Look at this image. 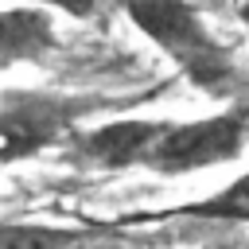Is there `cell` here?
<instances>
[{
  "instance_id": "cell-1",
  "label": "cell",
  "mask_w": 249,
  "mask_h": 249,
  "mask_svg": "<svg viewBox=\"0 0 249 249\" xmlns=\"http://www.w3.org/2000/svg\"><path fill=\"white\" fill-rule=\"evenodd\" d=\"M167 86V82H163ZM160 86V89H163ZM160 89H144V93H58V89H8L0 101V136H4V163H19L31 160L47 148L70 144L78 136V124L86 117L97 113H113V109H132L144 105L152 97H160Z\"/></svg>"
},
{
  "instance_id": "cell-3",
  "label": "cell",
  "mask_w": 249,
  "mask_h": 249,
  "mask_svg": "<svg viewBox=\"0 0 249 249\" xmlns=\"http://www.w3.org/2000/svg\"><path fill=\"white\" fill-rule=\"evenodd\" d=\"M249 144V101L198 121H167L163 136L152 148L148 171L156 175H191L218 163H233Z\"/></svg>"
},
{
  "instance_id": "cell-8",
  "label": "cell",
  "mask_w": 249,
  "mask_h": 249,
  "mask_svg": "<svg viewBox=\"0 0 249 249\" xmlns=\"http://www.w3.org/2000/svg\"><path fill=\"white\" fill-rule=\"evenodd\" d=\"M35 8H47V12H66L74 19H93L105 12V0H31Z\"/></svg>"
},
{
  "instance_id": "cell-4",
  "label": "cell",
  "mask_w": 249,
  "mask_h": 249,
  "mask_svg": "<svg viewBox=\"0 0 249 249\" xmlns=\"http://www.w3.org/2000/svg\"><path fill=\"white\" fill-rule=\"evenodd\" d=\"M167 121H113L89 132H78L66 144V160L74 167H93V171H128V167H148L156 140L163 136Z\"/></svg>"
},
{
  "instance_id": "cell-2",
  "label": "cell",
  "mask_w": 249,
  "mask_h": 249,
  "mask_svg": "<svg viewBox=\"0 0 249 249\" xmlns=\"http://www.w3.org/2000/svg\"><path fill=\"white\" fill-rule=\"evenodd\" d=\"M124 16L144 31L175 66L179 74L210 93V97H233L241 89V70L226 43L210 35L198 8L187 0H121Z\"/></svg>"
},
{
  "instance_id": "cell-9",
  "label": "cell",
  "mask_w": 249,
  "mask_h": 249,
  "mask_svg": "<svg viewBox=\"0 0 249 249\" xmlns=\"http://www.w3.org/2000/svg\"><path fill=\"white\" fill-rule=\"evenodd\" d=\"M237 16H241V23H245V27H249V0H245V4H241V8H237Z\"/></svg>"
},
{
  "instance_id": "cell-6",
  "label": "cell",
  "mask_w": 249,
  "mask_h": 249,
  "mask_svg": "<svg viewBox=\"0 0 249 249\" xmlns=\"http://www.w3.org/2000/svg\"><path fill=\"white\" fill-rule=\"evenodd\" d=\"M152 218H210V222H249V171H241L230 187L198 198V202H183L171 210H160Z\"/></svg>"
},
{
  "instance_id": "cell-7",
  "label": "cell",
  "mask_w": 249,
  "mask_h": 249,
  "mask_svg": "<svg viewBox=\"0 0 249 249\" xmlns=\"http://www.w3.org/2000/svg\"><path fill=\"white\" fill-rule=\"evenodd\" d=\"M97 230L86 226H39V222H4L0 249H82Z\"/></svg>"
},
{
  "instance_id": "cell-5",
  "label": "cell",
  "mask_w": 249,
  "mask_h": 249,
  "mask_svg": "<svg viewBox=\"0 0 249 249\" xmlns=\"http://www.w3.org/2000/svg\"><path fill=\"white\" fill-rule=\"evenodd\" d=\"M54 16L47 8H4L0 16V58L4 66L16 62H35L54 47Z\"/></svg>"
}]
</instances>
